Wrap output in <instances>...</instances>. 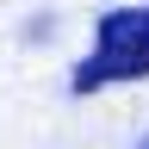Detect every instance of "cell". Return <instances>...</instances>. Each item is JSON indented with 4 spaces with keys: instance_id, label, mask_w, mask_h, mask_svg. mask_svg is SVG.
Here are the masks:
<instances>
[{
    "instance_id": "cell-2",
    "label": "cell",
    "mask_w": 149,
    "mask_h": 149,
    "mask_svg": "<svg viewBox=\"0 0 149 149\" xmlns=\"http://www.w3.org/2000/svg\"><path fill=\"white\" fill-rule=\"evenodd\" d=\"M137 149H149V130H143V143H137Z\"/></svg>"
},
{
    "instance_id": "cell-1",
    "label": "cell",
    "mask_w": 149,
    "mask_h": 149,
    "mask_svg": "<svg viewBox=\"0 0 149 149\" xmlns=\"http://www.w3.org/2000/svg\"><path fill=\"white\" fill-rule=\"evenodd\" d=\"M112 81H149V6H106L93 19V50L68 87L100 93Z\"/></svg>"
}]
</instances>
